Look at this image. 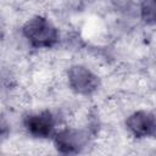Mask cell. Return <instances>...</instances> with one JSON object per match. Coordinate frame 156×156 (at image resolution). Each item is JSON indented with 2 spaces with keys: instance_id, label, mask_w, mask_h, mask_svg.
<instances>
[{
  "instance_id": "cell-1",
  "label": "cell",
  "mask_w": 156,
  "mask_h": 156,
  "mask_svg": "<svg viewBox=\"0 0 156 156\" xmlns=\"http://www.w3.org/2000/svg\"><path fill=\"white\" fill-rule=\"evenodd\" d=\"M22 33L33 48H51L58 40V32L56 27L46 18L35 16L26 22Z\"/></svg>"
},
{
  "instance_id": "cell-2",
  "label": "cell",
  "mask_w": 156,
  "mask_h": 156,
  "mask_svg": "<svg viewBox=\"0 0 156 156\" xmlns=\"http://www.w3.org/2000/svg\"><path fill=\"white\" fill-rule=\"evenodd\" d=\"M126 126L135 138H156V112H134L127 118Z\"/></svg>"
},
{
  "instance_id": "cell-3",
  "label": "cell",
  "mask_w": 156,
  "mask_h": 156,
  "mask_svg": "<svg viewBox=\"0 0 156 156\" xmlns=\"http://www.w3.org/2000/svg\"><path fill=\"white\" fill-rule=\"evenodd\" d=\"M68 82L74 91L84 95L94 93L99 87V78L83 66H73L69 68Z\"/></svg>"
},
{
  "instance_id": "cell-4",
  "label": "cell",
  "mask_w": 156,
  "mask_h": 156,
  "mask_svg": "<svg viewBox=\"0 0 156 156\" xmlns=\"http://www.w3.org/2000/svg\"><path fill=\"white\" fill-rule=\"evenodd\" d=\"M23 123L28 133L35 138H49L55 129V119L49 111L30 113L26 116Z\"/></svg>"
},
{
  "instance_id": "cell-5",
  "label": "cell",
  "mask_w": 156,
  "mask_h": 156,
  "mask_svg": "<svg viewBox=\"0 0 156 156\" xmlns=\"http://www.w3.org/2000/svg\"><path fill=\"white\" fill-rule=\"evenodd\" d=\"M87 143V135L76 129H65L56 134L55 145L56 149L62 154H77Z\"/></svg>"
},
{
  "instance_id": "cell-6",
  "label": "cell",
  "mask_w": 156,
  "mask_h": 156,
  "mask_svg": "<svg viewBox=\"0 0 156 156\" xmlns=\"http://www.w3.org/2000/svg\"><path fill=\"white\" fill-rule=\"evenodd\" d=\"M140 12L144 22L149 24H156V0H143Z\"/></svg>"
}]
</instances>
